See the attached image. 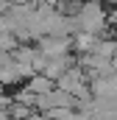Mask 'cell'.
I'll list each match as a JSON object with an SVG mask.
<instances>
[{
  "label": "cell",
  "instance_id": "cell-1",
  "mask_svg": "<svg viewBox=\"0 0 117 120\" xmlns=\"http://www.w3.org/2000/svg\"><path fill=\"white\" fill-rule=\"evenodd\" d=\"M78 25H81V34L95 36L98 31L106 25V14H103V8H100V6H84V8L78 11Z\"/></svg>",
  "mask_w": 117,
  "mask_h": 120
}]
</instances>
